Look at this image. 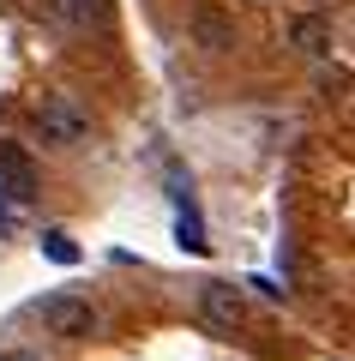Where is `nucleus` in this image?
I'll list each match as a JSON object with an SVG mask.
<instances>
[{
	"mask_svg": "<svg viewBox=\"0 0 355 361\" xmlns=\"http://www.w3.org/2000/svg\"><path fill=\"white\" fill-rule=\"evenodd\" d=\"M0 361H37L30 349H0Z\"/></svg>",
	"mask_w": 355,
	"mask_h": 361,
	"instance_id": "9d476101",
	"label": "nucleus"
},
{
	"mask_svg": "<svg viewBox=\"0 0 355 361\" xmlns=\"http://www.w3.org/2000/svg\"><path fill=\"white\" fill-rule=\"evenodd\" d=\"M193 42L211 54H229L235 49V25H229V13H217V6H193Z\"/></svg>",
	"mask_w": 355,
	"mask_h": 361,
	"instance_id": "423d86ee",
	"label": "nucleus"
},
{
	"mask_svg": "<svg viewBox=\"0 0 355 361\" xmlns=\"http://www.w3.org/2000/svg\"><path fill=\"white\" fill-rule=\"evenodd\" d=\"M6 199L18 211L37 205V169L30 157H18V145H0V223H6Z\"/></svg>",
	"mask_w": 355,
	"mask_h": 361,
	"instance_id": "7ed1b4c3",
	"label": "nucleus"
},
{
	"mask_svg": "<svg viewBox=\"0 0 355 361\" xmlns=\"http://www.w3.org/2000/svg\"><path fill=\"white\" fill-rule=\"evenodd\" d=\"M175 229H181V247H187V253H205V235H199V211H193V199H187V193H181V223H175Z\"/></svg>",
	"mask_w": 355,
	"mask_h": 361,
	"instance_id": "1a4fd4ad",
	"label": "nucleus"
},
{
	"mask_svg": "<svg viewBox=\"0 0 355 361\" xmlns=\"http://www.w3.org/2000/svg\"><path fill=\"white\" fill-rule=\"evenodd\" d=\"M37 133L49 145H90L97 139V121L85 115V103L78 97H66V90H49L37 103Z\"/></svg>",
	"mask_w": 355,
	"mask_h": 361,
	"instance_id": "f257e3e1",
	"label": "nucleus"
},
{
	"mask_svg": "<svg viewBox=\"0 0 355 361\" xmlns=\"http://www.w3.org/2000/svg\"><path fill=\"white\" fill-rule=\"evenodd\" d=\"M199 313L211 331H247V301L235 283H205L199 289Z\"/></svg>",
	"mask_w": 355,
	"mask_h": 361,
	"instance_id": "20e7f679",
	"label": "nucleus"
},
{
	"mask_svg": "<svg viewBox=\"0 0 355 361\" xmlns=\"http://www.w3.org/2000/svg\"><path fill=\"white\" fill-rule=\"evenodd\" d=\"M37 319L49 325L54 337H102V307L85 295H42Z\"/></svg>",
	"mask_w": 355,
	"mask_h": 361,
	"instance_id": "f03ea898",
	"label": "nucleus"
},
{
	"mask_svg": "<svg viewBox=\"0 0 355 361\" xmlns=\"http://www.w3.org/2000/svg\"><path fill=\"white\" fill-rule=\"evenodd\" d=\"M54 18L66 30H85V37H109L114 30V0H54Z\"/></svg>",
	"mask_w": 355,
	"mask_h": 361,
	"instance_id": "39448f33",
	"label": "nucleus"
},
{
	"mask_svg": "<svg viewBox=\"0 0 355 361\" xmlns=\"http://www.w3.org/2000/svg\"><path fill=\"white\" fill-rule=\"evenodd\" d=\"M289 42L307 54V61H325V49H331V30H325V18H307V13H301V18L289 25Z\"/></svg>",
	"mask_w": 355,
	"mask_h": 361,
	"instance_id": "0eeeda50",
	"label": "nucleus"
},
{
	"mask_svg": "<svg viewBox=\"0 0 355 361\" xmlns=\"http://www.w3.org/2000/svg\"><path fill=\"white\" fill-rule=\"evenodd\" d=\"M42 259H49V265H78V241L61 235V229H49L42 235Z\"/></svg>",
	"mask_w": 355,
	"mask_h": 361,
	"instance_id": "6e6552de",
	"label": "nucleus"
}]
</instances>
